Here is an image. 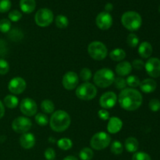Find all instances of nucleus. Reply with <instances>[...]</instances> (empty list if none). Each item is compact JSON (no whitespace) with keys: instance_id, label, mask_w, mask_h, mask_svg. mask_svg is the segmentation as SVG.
<instances>
[{"instance_id":"obj_1","label":"nucleus","mask_w":160,"mask_h":160,"mask_svg":"<svg viewBox=\"0 0 160 160\" xmlns=\"http://www.w3.org/2000/svg\"><path fill=\"white\" fill-rule=\"evenodd\" d=\"M120 106L128 111H134L142 104V95L134 88H125L122 90L118 97Z\"/></svg>"},{"instance_id":"obj_2","label":"nucleus","mask_w":160,"mask_h":160,"mask_svg":"<svg viewBox=\"0 0 160 160\" xmlns=\"http://www.w3.org/2000/svg\"><path fill=\"white\" fill-rule=\"evenodd\" d=\"M70 117L66 111L57 110L54 112L50 118V127L56 132H63L70 127Z\"/></svg>"},{"instance_id":"obj_3","label":"nucleus","mask_w":160,"mask_h":160,"mask_svg":"<svg viewBox=\"0 0 160 160\" xmlns=\"http://www.w3.org/2000/svg\"><path fill=\"white\" fill-rule=\"evenodd\" d=\"M121 23L128 31H134L141 28L142 24V19L138 12L128 11L122 15Z\"/></svg>"},{"instance_id":"obj_4","label":"nucleus","mask_w":160,"mask_h":160,"mask_svg":"<svg viewBox=\"0 0 160 160\" xmlns=\"http://www.w3.org/2000/svg\"><path fill=\"white\" fill-rule=\"evenodd\" d=\"M94 82L98 87L106 88L109 87L115 80V75L111 70L102 68L98 70L94 75Z\"/></svg>"},{"instance_id":"obj_5","label":"nucleus","mask_w":160,"mask_h":160,"mask_svg":"<svg viewBox=\"0 0 160 160\" xmlns=\"http://www.w3.org/2000/svg\"><path fill=\"white\" fill-rule=\"evenodd\" d=\"M88 54L95 60H102L107 56L108 50L106 45L101 42L95 41L89 44L88 47Z\"/></svg>"},{"instance_id":"obj_6","label":"nucleus","mask_w":160,"mask_h":160,"mask_svg":"<svg viewBox=\"0 0 160 160\" xmlns=\"http://www.w3.org/2000/svg\"><path fill=\"white\" fill-rule=\"evenodd\" d=\"M97 88L94 84L88 82H84V84L78 86L76 90V95L78 98L84 101L92 100L96 96Z\"/></svg>"},{"instance_id":"obj_7","label":"nucleus","mask_w":160,"mask_h":160,"mask_svg":"<svg viewBox=\"0 0 160 160\" xmlns=\"http://www.w3.org/2000/svg\"><path fill=\"white\" fill-rule=\"evenodd\" d=\"M54 20V16L53 12L47 8H43L38 10L34 16V21L36 24L42 28L48 27L52 23Z\"/></svg>"},{"instance_id":"obj_8","label":"nucleus","mask_w":160,"mask_h":160,"mask_svg":"<svg viewBox=\"0 0 160 160\" xmlns=\"http://www.w3.org/2000/svg\"><path fill=\"white\" fill-rule=\"evenodd\" d=\"M111 142V138L106 132L96 133L91 138L90 145L95 150H102L107 148Z\"/></svg>"},{"instance_id":"obj_9","label":"nucleus","mask_w":160,"mask_h":160,"mask_svg":"<svg viewBox=\"0 0 160 160\" xmlns=\"http://www.w3.org/2000/svg\"><path fill=\"white\" fill-rule=\"evenodd\" d=\"M32 127V122L29 118L25 117H19L12 121V128L15 132L19 134H25Z\"/></svg>"},{"instance_id":"obj_10","label":"nucleus","mask_w":160,"mask_h":160,"mask_svg":"<svg viewBox=\"0 0 160 160\" xmlns=\"http://www.w3.org/2000/svg\"><path fill=\"white\" fill-rule=\"evenodd\" d=\"M20 111L23 115L27 117H32L37 112L38 106L35 102L30 98H23L20 102Z\"/></svg>"},{"instance_id":"obj_11","label":"nucleus","mask_w":160,"mask_h":160,"mask_svg":"<svg viewBox=\"0 0 160 160\" xmlns=\"http://www.w3.org/2000/svg\"><path fill=\"white\" fill-rule=\"evenodd\" d=\"M145 68L147 73L153 78L160 77V59L158 58H150L146 63Z\"/></svg>"},{"instance_id":"obj_12","label":"nucleus","mask_w":160,"mask_h":160,"mask_svg":"<svg viewBox=\"0 0 160 160\" xmlns=\"http://www.w3.org/2000/svg\"><path fill=\"white\" fill-rule=\"evenodd\" d=\"M27 84L24 79L22 78H14L10 80L9 84H8V88L11 93L14 95H20L23 93L26 89Z\"/></svg>"},{"instance_id":"obj_13","label":"nucleus","mask_w":160,"mask_h":160,"mask_svg":"<svg viewBox=\"0 0 160 160\" xmlns=\"http://www.w3.org/2000/svg\"><path fill=\"white\" fill-rule=\"evenodd\" d=\"M62 86L67 90H73L79 83V77L75 72L69 71L62 78Z\"/></svg>"},{"instance_id":"obj_14","label":"nucleus","mask_w":160,"mask_h":160,"mask_svg":"<svg viewBox=\"0 0 160 160\" xmlns=\"http://www.w3.org/2000/svg\"><path fill=\"white\" fill-rule=\"evenodd\" d=\"M117 102V96L114 92H107L103 94L99 99L100 106L102 109H112L116 106Z\"/></svg>"},{"instance_id":"obj_15","label":"nucleus","mask_w":160,"mask_h":160,"mask_svg":"<svg viewBox=\"0 0 160 160\" xmlns=\"http://www.w3.org/2000/svg\"><path fill=\"white\" fill-rule=\"evenodd\" d=\"M96 25L99 29L102 31L109 29L112 24V17L107 12H102L97 16Z\"/></svg>"},{"instance_id":"obj_16","label":"nucleus","mask_w":160,"mask_h":160,"mask_svg":"<svg viewBox=\"0 0 160 160\" xmlns=\"http://www.w3.org/2000/svg\"><path fill=\"white\" fill-rule=\"evenodd\" d=\"M123 128V122L120 118L112 117L109 119L107 124V131L111 134H117L120 132Z\"/></svg>"},{"instance_id":"obj_17","label":"nucleus","mask_w":160,"mask_h":160,"mask_svg":"<svg viewBox=\"0 0 160 160\" xmlns=\"http://www.w3.org/2000/svg\"><path fill=\"white\" fill-rule=\"evenodd\" d=\"M20 144L22 148L25 149H30L35 145V137L31 133L23 134L20 138Z\"/></svg>"},{"instance_id":"obj_18","label":"nucleus","mask_w":160,"mask_h":160,"mask_svg":"<svg viewBox=\"0 0 160 160\" xmlns=\"http://www.w3.org/2000/svg\"><path fill=\"white\" fill-rule=\"evenodd\" d=\"M139 87H140V89L144 93L149 94L156 90V87H157V84L153 79L148 78V79H145L144 81H142Z\"/></svg>"},{"instance_id":"obj_19","label":"nucleus","mask_w":160,"mask_h":160,"mask_svg":"<svg viewBox=\"0 0 160 160\" xmlns=\"http://www.w3.org/2000/svg\"><path fill=\"white\" fill-rule=\"evenodd\" d=\"M132 70V66L128 61L119 62L116 67V72L120 77H125L130 74Z\"/></svg>"},{"instance_id":"obj_20","label":"nucleus","mask_w":160,"mask_h":160,"mask_svg":"<svg viewBox=\"0 0 160 160\" xmlns=\"http://www.w3.org/2000/svg\"><path fill=\"white\" fill-rule=\"evenodd\" d=\"M138 53L144 59L149 58L152 54V46L148 42H142L139 45Z\"/></svg>"},{"instance_id":"obj_21","label":"nucleus","mask_w":160,"mask_h":160,"mask_svg":"<svg viewBox=\"0 0 160 160\" xmlns=\"http://www.w3.org/2000/svg\"><path fill=\"white\" fill-rule=\"evenodd\" d=\"M20 6L21 10L25 13H31L35 9V0H20Z\"/></svg>"},{"instance_id":"obj_22","label":"nucleus","mask_w":160,"mask_h":160,"mask_svg":"<svg viewBox=\"0 0 160 160\" xmlns=\"http://www.w3.org/2000/svg\"><path fill=\"white\" fill-rule=\"evenodd\" d=\"M138 146L139 143L135 138H128L124 142V147L128 152H136L138 149Z\"/></svg>"},{"instance_id":"obj_23","label":"nucleus","mask_w":160,"mask_h":160,"mask_svg":"<svg viewBox=\"0 0 160 160\" xmlns=\"http://www.w3.org/2000/svg\"><path fill=\"white\" fill-rule=\"evenodd\" d=\"M109 57L111 59H112L113 61H117V62H120L122 61L125 57H126V52L122 48H114L112 51H111V52L109 53Z\"/></svg>"},{"instance_id":"obj_24","label":"nucleus","mask_w":160,"mask_h":160,"mask_svg":"<svg viewBox=\"0 0 160 160\" xmlns=\"http://www.w3.org/2000/svg\"><path fill=\"white\" fill-rule=\"evenodd\" d=\"M19 101L18 98L16 96L12 95H6L4 98V104L6 107L9 108V109H14L18 105Z\"/></svg>"},{"instance_id":"obj_25","label":"nucleus","mask_w":160,"mask_h":160,"mask_svg":"<svg viewBox=\"0 0 160 160\" xmlns=\"http://www.w3.org/2000/svg\"><path fill=\"white\" fill-rule=\"evenodd\" d=\"M41 108H42V111L45 113H52L55 110V106L54 103L48 99H45L44 101L42 102L41 103Z\"/></svg>"},{"instance_id":"obj_26","label":"nucleus","mask_w":160,"mask_h":160,"mask_svg":"<svg viewBox=\"0 0 160 160\" xmlns=\"http://www.w3.org/2000/svg\"><path fill=\"white\" fill-rule=\"evenodd\" d=\"M55 23H56V25L57 26V28H60V29H64V28H66L68 26L69 20L67 19V17H65V16L58 15L56 17Z\"/></svg>"},{"instance_id":"obj_27","label":"nucleus","mask_w":160,"mask_h":160,"mask_svg":"<svg viewBox=\"0 0 160 160\" xmlns=\"http://www.w3.org/2000/svg\"><path fill=\"white\" fill-rule=\"evenodd\" d=\"M58 147L62 150L67 151V150L70 149L73 146V142L70 138H62L59 139L57 142Z\"/></svg>"},{"instance_id":"obj_28","label":"nucleus","mask_w":160,"mask_h":160,"mask_svg":"<svg viewBox=\"0 0 160 160\" xmlns=\"http://www.w3.org/2000/svg\"><path fill=\"white\" fill-rule=\"evenodd\" d=\"M123 147L121 142L120 141H114L112 144H111L110 151L111 152L113 153L114 155H120L123 152Z\"/></svg>"},{"instance_id":"obj_29","label":"nucleus","mask_w":160,"mask_h":160,"mask_svg":"<svg viewBox=\"0 0 160 160\" xmlns=\"http://www.w3.org/2000/svg\"><path fill=\"white\" fill-rule=\"evenodd\" d=\"M79 156L81 160H91L94 156L93 151L90 148H84L80 152Z\"/></svg>"},{"instance_id":"obj_30","label":"nucleus","mask_w":160,"mask_h":160,"mask_svg":"<svg viewBox=\"0 0 160 160\" xmlns=\"http://www.w3.org/2000/svg\"><path fill=\"white\" fill-rule=\"evenodd\" d=\"M127 84H128L129 87H131V88H137L140 85L141 81L139 79V78L138 77L134 76V75H131V76L128 77L126 80Z\"/></svg>"},{"instance_id":"obj_31","label":"nucleus","mask_w":160,"mask_h":160,"mask_svg":"<svg viewBox=\"0 0 160 160\" xmlns=\"http://www.w3.org/2000/svg\"><path fill=\"white\" fill-rule=\"evenodd\" d=\"M35 121L39 126H46L48 123V118L45 114L39 112L37 113L35 116Z\"/></svg>"},{"instance_id":"obj_32","label":"nucleus","mask_w":160,"mask_h":160,"mask_svg":"<svg viewBox=\"0 0 160 160\" xmlns=\"http://www.w3.org/2000/svg\"><path fill=\"white\" fill-rule=\"evenodd\" d=\"M127 43L131 48H135L139 44V38L135 34H130L127 38Z\"/></svg>"},{"instance_id":"obj_33","label":"nucleus","mask_w":160,"mask_h":160,"mask_svg":"<svg viewBox=\"0 0 160 160\" xmlns=\"http://www.w3.org/2000/svg\"><path fill=\"white\" fill-rule=\"evenodd\" d=\"M92 77V71L88 68H83L80 72V78L84 82L90 81Z\"/></svg>"},{"instance_id":"obj_34","label":"nucleus","mask_w":160,"mask_h":160,"mask_svg":"<svg viewBox=\"0 0 160 160\" xmlns=\"http://www.w3.org/2000/svg\"><path fill=\"white\" fill-rule=\"evenodd\" d=\"M113 83L115 87L117 88V89H120V90H123V89L126 88V87L128 86L126 80L123 78H122V77H119V78H115Z\"/></svg>"},{"instance_id":"obj_35","label":"nucleus","mask_w":160,"mask_h":160,"mask_svg":"<svg viewBox=\"0 0 160 160\" xmlns=\"http://www.w3.org/2000/svg\"><path fill=\"white\" fill-rule=\"evenodd\" d=\"M11 23L8 19H2L0 20V31L2 33H8L10 31Z\"/></svg>"},{"instance_id":"obj_36","label":"nucleus","mask_w":160,"mask_h":160,"mask_svg":"<svg viewBox=\"0 0 160 160\" xmlns=\"http://www.w3.org/2000/svg\"><path fill=\"white\" fill-rule=\"evenodd\" d=\"M132 160H152L151 157L148 154L144 152H135L132 157Z\"/></svg>"},{"instance_id":"obj_37","label":"nucleus","mask_w":160,"mask_h":160,"mask_svg":"<svg viewBox=\"0 0 160 160\" xmlns=\"http://www.w3.org/2000/svg\"><path fill=\"white\" fill-rule=\"evenodd\" d=\"M9 65L6 60L0 59V74L5 75L9 72Z\"/></svg>"},{"instance_id":"obj_38","label":"nucleus","mask_w":160,"mask_h":160,"mask_svg":"<svg viewBox=\"0 0 160 160\" xmlns=\"http://www.w3.org/2000/svg\"><path fill=\"white\" fill-rule=\"evenodd\" d=\"M148 106L152 112H158L160 109V101L157 98H153L150 100Z\"/></svg>"},{"instance_id":"obj_39","label":"nucleus","mask_w":160,"mask_h":160,"mask_svg":"<svg viewBox=\"0 0 160 160\" xmlns=\"http://www.w3.org/2000/svg\"><path fill=\"white\" fill-rule=\"evenodd\" d=\"M10 0H0V12H6L10 9Z\"/></svg>"},{"instance_id":"obj_40","label":"nucleus","mask_w":160,"mask_h":160,"mask_svg":"<svg viewBox=\"0 0 160 160\" xmlns=\"http://www.w3.org/2000/svg\"><path fill=\"white\" fill-rule=\"evenodd\" d=\"M22 14L18 10H12L9 13V19L12 22H17L21 19Z\"/></svg>"},{"instance_id":"obj_41","label":"nucleus","mask_w":160,"mask_h":160,"mask_svg":"<svg viewBox=\"0 0 160 160\" xmlns=\"http://www.w3.org/2000/svg\"><path fill=\"white\" fill-rule=\"evenodd\" d=\"M45 157L47 160H54L56 158V152L52 148H48L45 152Z\"/></svg>"},{"instance_id":"obj_42","label":"nucleus","mask_w":160,"mask_h":160,"mask_svg":"<svg viewBox=\"0 0 160 160\" xmlns=\"http://www.w3.org/2000/svg\"><path fill=\"white\" fill-rule=\"evenodd\" d=\"M131 66H132L133 68H134L135 70H141L144 68V67H145V63H144V62L142 59H134V60L133 61Z\"/></svg>"},{"instance_id":"obj_43","label":"nucleus","mask_w":160,"mask_h":160,"mask_svg":"<svg viewBox=\"0 0 160 160\" xmlns=\"http://www.w3.org/2000/svg\"><path fill=\"white\" fill-rule=\"evenodd\" d=\"M99 118L102 120H107L109 119V112L106 109H100L98 112Z\"/></svg>"},{"instance_id":"obj_44","label":"nucleus","mask_w":160,"mask_h":160,"mask_svg":"<svg viewBox=\"0 0 160 160\" xmlns=\"http://www.w3.org/2000/svg\"><path fill=\"white\" fill-rule=\"evenodd\" d=\"M4 114H5V107L4 106H3L2 102L0 101V119L2 118Z\"/></svg>"},{"instance_id":"obj_45","label":"nucleus","mask_w":160,"mask_h":160,"mask_svg":"<svg viewBox=\"0 0 160 160\" xmlns=\"http://www.w3.org/2000/svg\"><path fill=\"white\" fill-rule=\"evenodd\" d=\"M105 9H106V12H109L112 10V9H113V6H112V4H111V3H107V4L106 5V6H105Z\"/></svg>"},{"instance_id":"obj_46","label":"nucleus","mask_w":160,"mask_h":160,"mask_svg":"<svg viewBox=\"0 0 160 160\" xmlns=\"http://www.w3.org/2000/svg\"><path fill=\"white\" fill-rule=\"evenodd\" d=\"M62 160H78L77 159L75 156H67L66 158H64Z\"/></svg>"},{"instance_id":"obj_47","label":"nucleus","mask_w":160,"mask_h":160,"mask_svg":"<svg viewBox=\"0 0 160 160\" xmlns=\"http://www.w3.org/2000/svg\"><path fill=\"white\" fill-rule=\"evenodd\" d=\"M159 12H160V6H159Z\"/></svg>"}]
</instances>
